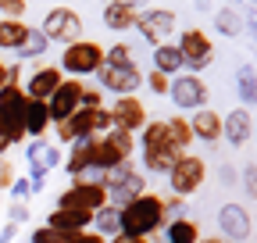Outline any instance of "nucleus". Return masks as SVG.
I'll use <instances>...</instances> for the list:
<instances>
[{"label":"nucleus","mask_w":257,"mask_h":243,"mask_svg":"<svg viewBox=\"0 0 257 243\" xmlns=\"http://www.w3.org/2000/svg\"><path fill=\"white\" fill-rule=\"evenodd\" d=\"M165 200L157 193H140L133 204L121 207V225H118V236L121 239H143L150 236L154 229L165 225Z\"/></svg>","instance_id":"f257e3e1"},{"label":"nucleus","mask_w":257,"mask_h":243,"mask_svg":"<svg viewBox=\"0 0 257 243\" xmlns=\"http://www.w3.org/2000/svg\"><path fill=\"white\" fill-rule=\"evenodd\" d=\"M133 154V133L111 129L104 140H89V168H121Z\"/></svg>","instance_id":"f03ea898"},{"label":"nucleus","mask_w":257,"mask_h":243,"mask_svg":"<svg viewBox=\"0 0 257 243\" xmlns=\"http://www.w3.org/2000/svg\"><path fill=\"white\" fill-rule=\"evenodd\" d=\"M143 165L147 172H168L175 165V147L168 140V122H150L143 133Z\"/></svg>","instance_id":"7ed1b4c3"},{"label":"nucleus","mask_w":257,"mask_h":243,"mask_svg":"<svg viewBox=\"0 0 257 243\" xmlns=\"http://www.w3.org/2000/svg\"><path fill=\"white\" fill-rule=\"evenodd\" d=\"M25 93L8 82L4 89H0V136H4L8 143H18L25 136Z\"/></svg>","instance_id":"20e7f679"},{"label":"nucleus","mask_w":257,"mask_h":243,"mask_svg":"<svg viewBox=\"0 0 257 243\" xmlns=\"http://www.w3.org/2000/svg\"><path fill=\"white\" fill-rule=\"evenodd\" d=\"M104 204H107V186L89 182V179L72 182V186L57 197V211H86V215H93V211H100Z\"/></svg>","instance_id":"39448f33"},{"label":"nucleus","mask_w":257,"mask_h":243,"mask_svg":"<svg viewBox=\"0 0 257 243\" xmlns=\"http://www.w3.org/2000/svg\"><path fill=\"white\" fill-rule=\"evenodd\" d=\"M111 126V114L104 111V107H82V111H75L68 122H61L57 126V136L64 140V143H79V140H89V136H96L100 129H107Z\"/></svg>","instance_id":"423d86ee"},{"label":"nucleus","mask_w":257,"mask_h":243,"mask_svg":"<svg viewBox=\"0 0 257 243\" xmlns=\"http://www.w3.org/2000/svg\"><path fill=\"white\" fill-rule=\"evenodd\" d=\"M61 65H64V72H72V75L100 72V68H104V47L93 43V40H75V43L64 47Z\"/></svg>","instance_id":"0eeeda50"},{"label":"nucleus","mask_w":257,"mask_h":243,"mask_svg":"<svg viewBox=\"0 0 257 243\" xmlns=\"http://www.w3.org/2000/svg\"><path fill=\"white\" fill-rule=\"evenodd\" d=\"M204 175H207V165L204 158H193V154H182L175 158V165L168 168V179H172V193L175 197H189L204 186Z\"/></svg>","instance_id":"6e6552de"},{"label":"nucleus","mask_w":257,"mask_h":243,"mask_svg":"<svg viewBox=\"0 0 257 243\" xmlns=\"http://www.w3.org/2000/svg\"><path fill=\"white\" fill-rule=\"evenodd\" d=\"M82 82L79 79H64L54 93H50V100H47V114H50V122H68L75 111H79V104H82Z\"/></svg>","instance_id":"1a4fd4ad"},{"label":"nucleus","mask_w":257,"mask_h":243,"mask_svg":"<svg viewBox=\"0 0 257 243\" xmlns=\"http://www.w3.org/2000/svg\"><path fill=\"white\" fill-rule=\"evenodd\" d=\"M82 33V18L72 8H50L47 22H43V36L57 40V43H75Z\"/></svg>","instance_id":"9d476101"},{"label":"nucleus","mask_w":257,"mask_h":243,"mask_svg":"<svg viewBox=\"0 0 257 243\" xmlns=\"http://www.w3.org/2000/svg\"><path fill=\"white\" fill-rule=\"evenodd\" d=\"M179 54H182V65H189V68L200 72L204 65H211V57H214L211 36L204 33V29H186L182 43H179Z\"/></svg>","instance_id":"9b49d317"},{"label":"nucleus","mask_w":257,"mask_h":243,"mask_svg":"<svg viewBox=\"0 0 257 243\" xmlns=\"http://www.w3.org/2000/svg\"><path fill=\"white\" fill-rule=\"evenodd\" d=\"M136 29L157 47H165V40L175 33V11H147V15H136Z\"/></svg>","instance_id":"f8f14e48"},{"label":"nucleus","mask_w":257,"mask_h":243,"mask_svg":"<svg viewBox=\"0 0 257 243\" xmlns=\"http://www.w3.org/2000/svg\"><path fill=\"white\" fill-rule=\"evenodd\" d=\"M100 82L107 86V89H114V93H121V97H133L136 89L143 86V72L136 68V65H118V68H100Z\"/></svg>","instance_id":"ddd939ff"},{"label":"nucleus","mask_w":257,"mask_h":243,"mask_svg":"<svg viewBox=\"0 0 257 243\" xmlns=\"http://www.w3.org/2000/svg\"><path fill=\"white\" fill-rule=\"evenodd\" d=\"M168 93H172V100H175L179 107H204L207 86H204V79H197V75H179L175 82H168Z\"/></svg>","instance_id":"4468645a"},{"label":"nucleus","mask_w":257,"mask_h":243,"mask_svg":"<svg viewBox=\"0 0 257 243\" xmlns=\"http://www.w3.org/2000/svg\"><path fill=\"white\" fill-rule=\"evenodd\" d=\"M218 229H221V236H225V243H239V239H246L250 236V215H246V207H239V204H225L221 211H218Z\"/></svg>","instance_id":"2eb2a0df"},{"label":"nucleus","mask_w":257,"mask_h":243,"mask_svg":"<svg viewBox=\"0 0 257 243\" xmlns=\"http://www.w3.org/2000/svg\"><path fill=\"white\" fill-rule=\"evenodd\" d=\"M104 186H111L107 190V197H114V207L121 204H133L140 193H143V175H136V172H128V168H118V175L114 179H107Z\"/></svg>","instance_id":"dca6fc26"},{"label":"nucleus","mask_w":257,"mask_h":243,"mask_svg":"<svg viewBox=\"0 0 257 243\" xmlns=\"http://www.w3.org/2000/svg\"><path fill=\"white\" fill-rule=\"evenodd\" d=\"M111 122H114L121 133L143 129V126H147V107H143L136 97H118V100H114V111H111Z\"/></svg>","instance_id":"f3484780"},{"label":"nucleus","mask_w":257,"mask_h":243,"mask_svg":"<svg viewBox=\"0 0 257 243\" xmlns=\"http://www.w3.org/2000/svg\"><path fill=\"white\" fill-rule=\"evenodd\" d=\"M25 158H29V168H32V182H43V175L50 168H57V161H61L57 147H50V143H32Z\"/></svg>","instance_id":"a211bd4d"},{"label":"nucleus","mask_w":257,"mask_h":243,"mask_svg":"<svg viewBox=\"0 0 257 243\" xmlns=\"http://www.w3.org/2000/svg\"><path fill=\"white\" fill-rule=\"evenodd\" d=\"M250 133H253V122H250V114H246L243 107L229 111V118L221 122V136L229 140L232 147H243V143L250 140Z\"/></svg>","instance_id":"6ab92c4d"},{"label":"nucleus","mask_w":257,"mask_h":243,"mask_svg":"<svg viewBox=\"0 0 257 243\" xmlns=\"http://www.w3.org/2000/svg\"><path fill=\"white\" fill-rule=\"evenodd\" d=\"M61 68H40L29 79V100H50V93L61 86Z\"/></svg>","instance_id":"aec40b11"},{"label":"nucleus","mask_w":257,"mask_h":243,"mask_svg":"<svg viewBox=\"0 0 257 243\" xmlns=\"http://www.w3.org/2000/svg\"><path fill=\"white\" fill-rule=\"evenodd\" d=\"M89 218L93 215H86V211H54L47 229H57L61 236H75V232H82L89 225Z\"/></svg>","instance_id":"412c9836"},{"label":"nucleus","mask_w":257,"mask_h":243,"mask_svg":"<svg viewBox=\"0 0 257 243\" xmlns=\"http://www.w3.org/2000/svg\"><path fill=\"white\" fill-rule=\"evenodd\" d=\"M189 129H193V136H200V140L214 143V140H221V118H218L211 107H200L197 118L189 122Z\"/></svg>","instance_id":"4be33fe9"},{"label":"nucleus","mask_w":257,"mask_h":243,"mask_svg":"<svg viewBox=\"0 0 257 243\" xmlns=\"http://www.w3.org/2000/svg\"><path fill=\"white\" fill-rule=\"evenodd\" d=\"M25 40H29V25L25 22H11V18L0 22V47L4 50H22Z\"/></svg>","instance_id":"5701e85b"},{"label":"nucleus","mask_w":257,"mask_h":243,"mask_svg":"<svg viewBox=\"0 0 257 243\" xmlns=\"http://www.w3.org/2000/svg\"><path fill=\"white\" fill-rule=\"evenodd\" d=\"M47 126H50L47 100H29V104H25V133L40 136V133H47Z\"/></svg>","instance_id":"b1692460"},{"label":"nucleus","mask_w":257,"mask_h":243,"mask_svg":"<svg viewBox=\"0 0 257 243\" xmlns=\"http://www.w3.org/2000/svg\"><path fill=\"white\" fill-rule=\"evenodd\" d=\"M154 65H157V72L161 75H175L179 68H182V54H179V47H154Z\"/></svg>","instance_id":"393cba45"},{"label":"nucleus","mask_w":257,"mask_h":243,"mask_svg":"<svg viewBox=\"0 0 257 243\" xmlns=\"http://www.w3.org/2000/svg\"><path fill=\"white\" fill-rule=\"evenodd\" d=\"M104 25L125 33V29L136 25V15H133V8H125V4H107V8H104Z\"/></svg>","instance_id":"a878e982"},{"label":"nucleus","mask_w":257,"mask_h":243,"mask_svg":"<svg viewBox=\"0 0 257 243\" xmlns=\"http://www.w3.org/2000/svg\"><path fill=\"white\" fill-rule=\"evenodd\" d=\"M168 243H200V229L189 218H175L168 225Z\"/></svg>","instance_id":"bb28decb"},{"label":"nucleus","mask_w":257,"mask_h":243,"mask_svg":"<svg viewBox=\"0 0 257 243\" xmlns=\"http://www.w3.org/2000/svg\"><path fill=\"white\" fill-rule=\"evenodd\" d=\"M236 86H239V100L243 104H257V72L250 65H243L236 72Z\"/></svg>","instance_id":"cd10ccee"},{"label":"nucleus","mask_w":257,"mask_h":243,"mask_svg":"<svg viewBox=\"0 0 257 243\" xmlns=\"http://www.w3.org/2000/svg\"><path fill=\"white\" fill-rule=\"evenodd\" d=\"M93 218H96V229H100V236H104V232H118V225H121V207L104 204L100 211H93Z\"/></svg>","instance_id":"c85d7f7f"},{"label":"nucleus","mask_w":257,"mask_h":243,"mask_svg":"<svg viewBox=\"0 0 257 243\" xmlns=\"http://www.w3.org/2000/svg\"><path fill=\"white\" fill-rule=\"evenodd\" d=\"M168 140H172V147H175V150L189 147V143H193V129H189V122L172 118V122H168Z\"/></svg>","instance_id":"c756f323"},{"label":"nucleus","mask_w":257,"mask_h":243,"mask_svg":"<svg viewBox=\"0 0 257 243\" xmlns=\"http://www.w3.org/2000/svg\"><path fill=\"white\" fill-rule=\"evenodd\" d=\"M218 29H221L225 36H236L239 29H243V18H239L232 8H225V11H218Z\"/></svg>","instance_id":"7c9ffc66"},{"label":"nucleus","mask_w":257,"mask_h":243,"mask_svg":"<svg viewBox=\"0 0 257 243\" xmlns=\"http://www.w3.org/2000/svg\"><path fill=\"white\" fill-rule=\"evenodd\" d=\"M47 50V36L43 33H36V29H29V40H25V47L18 50L22 57H29V54H43Z\"/></svg>","instance_id":"2f4dec72"},{"label":"nucleus","mask_w":257,"mask_h":243,"mask_svg":"<svg viewBox=\"0 0 257 243\" xmlns=\"http://www.w3.org/2000/svg\"><path fill=\"white\" fill-rule=\"evenodd\" d=\"M68 236H61L57 229H36L32 232V243H64Z\"/></svg>","instance_id":"473e14b6"},{"label":"nucleus","mask_w":257,"mask_h":243,"mask_svg":"<svg viewBox=\"0 0 257 243\" xmlns=\"http://www.w3.org/2000/svg\"><path fill=\"white\" fill-rule=\"evenodd\" d=\"M0 11L11 15V22H18V15H25V0H0Z\"/></svg>","instance_id":"72a5a7b5"},{"label":"nucleus","mask_w":257,"mask_h":243,"mask_svg":"<svg viewBox=\"0 0 257 243\" xmlns=\"http://www.w3.org/2000/svg\"><path fill=\"white\" fill-rule=\"evenodd\" d=\"M64 243H107V239H104L100 232H86V229H82V232H75V236H68V239H64Z\"/></svg>","instance_id":"f704fd0d"},{"label":"nucleus","mask_w":257,"mask_h":243,"mask_svg":"<svg viewBox=\"0 0 257 243\" xmlns=\"http://www.w3.org/2000/svg\"><path fill=\"white\" fill-rule=\"evenodd\" d=\"M100 89H82V107H100Z\"/></svg>","instance_id":"c9c22d12"},{"label":"nucleus","mask_w":257,"mask_h":243,"mask_svg":"<svg viewBox=\"0 0 257 243\" xmlns=\"http://www.w3.org/2000/svg\"><path fill=\"white\" fill-rule=\"evenodd\" d=\"M150 89H154V93H168V75L154 72V75H150Z\"/></svg>","instance_id":"e433bc0d"},{"label":"nucleus","mask_w":257,"mask_h":243,"mask_svg":"<svg viewBox=\"0 0 257 243\" xmlns=\"http://www.w3.org/2000/svg\"><path fill=\"white\" fill-rule=\"evenodd\" d=\"M246 193H250V197H257V165H250V168H246Z\"/></svg>","instance_id":"4c0bfd02"},{"label":"nucleus","mask_w":257,"mask_h":243,"mask_svg":"<svg viewBox=\"0 0 257 243\" xmlns=\"http://www.w3.org/2000/svg\"><path fill=\"white\" fill-rule=\"evenodd\" d=\"M8 186H11V165L0 158V190H8Z\"/></svg>","instance_id":"58836bf2"},{"label":"nucleus","mask_w":257,"mask_h":243,"mask_svg":"<svg viewBox=\"0 0 257 243\" xmlns=\"http://www.w3.org/2000/svg\"><path fill=\"white\" fill-rule=\"evenodd\" d=\"M11 193H15V197H25V193H32V182H29V179H22V182H11Z\"/></svg>","instance_id":"ea45409f"},{"label":"nucleus","mask_w":257,"mask_h":243,"mask_svg":"<svg viewBox=\"0 0 257 243\" xmlns=\"http://www.w3.org/2000/svg\"><path fill=\"white\" fill-rule=\"evenodd\" d=\"M25 218H29V211H25L22 204H15V207H11V222L18 225V222H25Z\"/></svg>","instance_id":"a19ab883"},{"label":"nucleus","mask_w":257,"mask_h":243,"mask_svg":"<svg viewBox=\"0 0 257 243\" xmlns=\"http://www.w3.org/2000/svg\"><path fill=\"white\" fill-rule=\"evenodd\" d=\"M15 229H18L15 222H11V225H4V232H0V243H11V236H15Z\"/></svg>","instance_id":"79ce46f5"},{"label":"nucleus","mask_w":257,"mask_h":243,"mask_svg":"<svg viewBox=\"0 0 257 243\" xmlns=\"http://www.w3.org/2000/svg\"><path fill=\"white\" fill-rule=\"evenodd\" d=\"M11 72H15V68H4V65H0V89L11 82Z\"/></svg>","instance_id":"37998d69"},{"label":"nucleus","mask_w":257,"mask_h":243,"mask_svg":"<svg viewBox=\"0 0 257 243\" xmlns=\"http://www.w3.org/2000/svg\"><path fill=\"white\" fill-rule=\"evenodd\" d=\"M107 4H125V8H136V4H143V0H107Z\"/></svg>","instance_id":"c03bdc74"},{"label":"nucleus","mask_w":257,"mask_h":243,"mask_svg":"<svg viewBox=\"0 0 257 243\" xmlns=\"http://www.w3.org/2000/svg\"><path fill=\"white\" fill-rule=\"evenodd\" d=\"M114 243H143V239H121V236H118V239H114Z\"/></svg>","instance_id":"a18cd8bd"},{"label":"nucleus","mask_w":257,"mask_h":243,"mask_svg":"<svg viewBox=\"0 0 257 243\" xmlns=\"http://www.w3.org/2000/svg\"><path fill=\"white\" fill-rule=\"evenodd\" d=\"M250 25H253V36H257V15H253V18H250Z\"/></svg>","instance_id":"49530a36"},{"label":"nucleus","mask_w":257,"mask_h":243,"mask_svg":"<svg viewBox=\"0 0 257 243\" xmlns=\"http://www.w3.org/2000/svg\"><path fill=\"white\" fill-rule=\"evenodd\" d=\"M204 243H225V239H218V236H214V239H204Z\"/></svg>","instance_id":"de8ad7c7"}]
</instances>
